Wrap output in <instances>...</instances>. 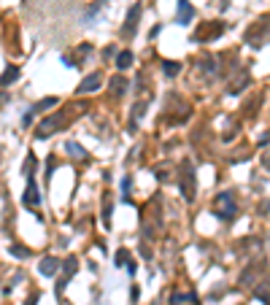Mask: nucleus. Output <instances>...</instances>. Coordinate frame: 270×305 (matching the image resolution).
Instances as JSON below:
<instances>
[{
  "label": "nucleus",
  "mask_w": 270,
  "mask_h": 305,
  "mask_svg": "<svg viewBox=\"0 0 270 305\" xmlns=\"http://www.w3.org/2000/svg\"><path fill=\"white\" fill-rule=\"evenodd\" d=\"M179 189H181L184 200H195V197H197V184H195L192 160H184V162H181V173H179Z\"/></svg>",
  "instance_id": "obj_1"
},
{
  "label": "nucleus",
  "mask_w": 270,
  "mask_h": 305,
  "mask_svg": "<svg viewBox=\"0 0 270 305\" xmlns=\"http://www.w3.org/2000/svg\"><path fill=\"white\" fill-rule=\"evenodd\" d=\"M214 211H216V216H222L225 222H230V219L238 216V203H235L233 192H222V195H216Z\"/></svg>",
  "instance_id": "obj_2"
},
{
  "label": "nucleus",
  "mask_w": 270,
  "mask_h": 305,
  "mask_svg": "<svg viewBox=\"0 0 270 305\" xmlns=\"http://www.w3.org/2000/svg\"><path fill=\"white\" fill-rule=\"evenodd\" d=\"M268 35H270V19H268V16H262L260 22H254L252 27H249V32H246V43L257 49V46L265 41Z\"/></svg>",
  "instance_id": "obj_3"
},
{
  "label": "nucleus",
  "mask_w": 270,
  "mask_h": 305,
  "mask_svg": "<svg viewBox=\"0 0 270 305\" xmlns=\"http://www.w3.org/2000/svg\"><path fill=\"white\" fill-rule=\"evenodd\" d=\"M65 122H68V116H65V111H60V114H54V116H46L43 122L38 124V130H35V138H49V135H54V132L60 130Z\"/></svg>",
  "instance_id": "obj_4"
},
{
  "label": "nucleus",
  "mask_w": 270,
  "mask_h": 305,
  "mask_svg": "<svg viewBox=\"0 0 270 305\" xmlns=\"http://www.w3.org/2000/svg\"><path fill=\"white\" fill-rule=\"evenodd\" d=\"M222 32H225V24H222V22H206L203 27H197L195 41H211V38L222 35Z\"/></svg>",
  "instance_id": "obj_5"
},
{
  "label": "nucleus",
  "mask_w": 270,
  "mask_h": 305,
  "mask_svg": "<svg viewBox=\"0 0 270 305\" xmlns=\"http://www.w3.org/2000/svg\"><path fill=\"white\" fill-rule=\"evenodd\" d=\"M100 84H103V76H100V73H89V76L87 78H84V81L81 84H78V95H89V92H97V89H100Z\"/></svg>",
  "instance_id": "obj_6"
},
{
  "label": "nucleus",
  "mask_w": 270,
  "mask_h": 305,
  "mask_svg": "<svg viewBox=\"0 0 270 305\" xmlns=\"http://www.w3.org/2000/svg\"><path fill=\"white\" fill-rule=\"evenodd\" d=\"M141 3H135L133 8H130V14H127V22H124V27H122V32L124 35H133V32L138 30V19H141Z\"/></svg>",
  "instance_id": "obj_7"
},
{
  "label": "nucleus",
  "mask_w": 270,
  "mask_h": 305,
  "mask_svg": "<svg viewBox=\"0 0 270 305\" xmlns=\"http://www.w3.org/2000/svg\"><path fill=\"white\" fill-rule=\"evenodd\" d=\"M195 19V8L189 5V0H179V11H176V22L179 24H189Z\"/></svg>",
  "instance_id": "obj_8"
},
{
  "label": "nucleus",
  "mask_w": 270,
  "mask_h": 305,
  "mask_svg": "<svg viewBox=\"0 0 270 305\" xmlns=\"http://www.w3.org/2000/svg\"><path fill=\"white\" fill-rule=\"evenodd\" d=\"M57 270H60V260H57V257H46V260H41V265H38V273L41 276H54Z\"/></svg>",
  "instance_id": "obj_9"
},
{
  "label": "nucleus",
  "mask_w": 270,
  "mask_h": 305,
  "mask_svg": "<svg viewBox=\"0 0 270 305\" xmlns=\"http://www.w3.org/2000/svg\"><path fill=\"white\" fill-rule=\"evenodd\" d=\"M22 200L27 205H38V203H41V195H38V187H35V181H32V176H27V189H24Z\"/></svg>",
  "instance_id": "obj_10"
},
{
  "label": "nucleus",
  "mask_w": 270,
  "mask_h": 305,
  "mask_svg": "<svg viewBox=\"0 0 270 305\" xmlns=\"http://www.w3.org/2000/svg\"><path fill=\"white\" fill-rule=\"evenodd\" d=\"M260 268H262V262H257V260H254L246 270H243V273H241V284H243V287H252L254 278H257V273H260Z\"/></svg>",
  "instance_id": "obj_11"
},
{
  "label": "nucleus",
  "mask_w": 270,
  "mask_h": 305,
  "mask_svg": "<svg viewBox=\"0 0 270 305\" xmlns=\"http://www.w3.org/2000/svg\"><path fill=\"white\" fill-rule=\"evenodd\" d=\"M181 303H200L197 300V295L195 292H173V295H170V305H181Z\"/></svg>",
  "instance_id": "obj_12"
},
{
  "label": "nucleus",
  "mask_w": 270,
  "mask_h": 305,
  "mask_svg": "<svg viewBox=\"0 0 270 305\" xmlns=\"http://www.w3.org/2000/svg\"><path fill=\"white\" fill-rule=\"evenodd\" d=\"M76 270H78V262L73 260V257H68L65 265H62V284H68V278H73ZM62 284H60V289H62Z\"/></svg>",
  "instance_id": "obj_13"
},
{
  "label": "nucleus",
  "mask_w": 270,
  "mask_h": 305,
  "mask_svg": "<svg viewBox=\"0 0 270 305\" xmlns=\"http://www.w3.org/2000/svg\"><path fill=\"white\" fill-rule=\"evenodd\" d=\"M16 78H19V68H16V65H8L5 73L0 76V87H8V84H14Z\"/></svg>",
  "instance_id": "obj_14"
},
{
  "label": "nucleus",
  "mask_w": 270,
  "mask_h": 305,
  "mask_svg": "<svg viewBox=\"0 0 270 305\" xmlns=\"http://www.w3.org/2000/svg\"><path fill=\"white\" fill-rule=\"evenodd\" d=\"M65 151H68V154L73 157V160H78V162H81V160H87V151H84V149H81V146H78L76 141H68V143H65Z\"/></svg>",
  "instance_id": "obj_15"
},
{
  "label": "nucleus",
  "mask_w": 270,
  "mask_h": 305,
  "mask_svg": "<svg viewBox=\"0 0 270 305\" xmlns=\"http://www.w3.org/2000/svg\"><path fill=\"white\" fill-rule=\"evenodd\" d=\"M127 87H130V84L124 81L122 76H114V78H111V92H114V97H122L124 92H127Z\"/></svg>",
  "instance_id": "obj_16"
},
{
  "label": "nucleus",
  "mask_w": 270,
  "mask_h": 305,
  "mask_svg": "<svg viewBox=\"0 0 270 305\" xmlns=\"http://www.w3.org/2000/svg\"><path fill=\"white\" fill-rule=\"evenodd\" d=\"M246 84H249V73L243 70L241 78H235V81L230 84V95H238V92H243V89H246Z\"/></svg>",
  "instance_id": "obj_17"
},
{
  "label": "nucleus",
  "mask_w": 270,
  "mask_h": 305,
  "mask_svg": "<svg viewBox=\"0 0 270 305\" xmlns=\"http://www.w3.org/2000/svg\"><path fill=\"white\" fill-rule=\"evenodd\" d=\"M162 73H165L168 78L179 76V73H181V62H176V59H168V62H162Z\"/></svg>",
  "instance_id": "obj_18"
},
{
  "label": "nucleus",
  "mask_w": 270,
  "mask_h": 305,
  "mask_svg": "<svg viewBox=\"0 0 270 305\" xmlns=\"http://www.w3.org/2000/svg\"><path fill=\"white\" fill-rule=\"evenodd\" d=\"M130 65H133V54H130V51H119V54H116V68L127 70Z\"/></svg>",
  "instance_id": "obj_19"
},
{
  "label": "nucleus",
  "mask_w": 270,
  "mask_h": 305,
  "mask_svg": "<svg viewBox=\"0 0 270 305\" xmlns=\"http://www.w3.org/2000/svg\"><path fill=\"white\" fill-rule=\"evenodd\" d=\"M105 5H108V0H95V3H92L89 8H87V19H92V16H95L100 8H105Z\"/></svg>",
  "instance_id": "obj_20"
},
{
  "label": "nucleus",
  "mask_w": 270,
  "mask_h": 305,
  "mask_svg": "<svg viewBox=\"0 0 270 305\" xmlns=\"http://www.w3.org/2000/svg\"><path fill=\"white\" fill-rule=\"evenodd\" d=\"M200 68H203V73H206V76H214V73L219 70V68H216V59H203Z\"/></svg>",
  "instance_id": "obj_21"
},
{
  "label": "nucleus",
  "mask_w": 270,
  "mask_h": 305,
  "mask_svg": "<svg viewBox=\"0 0 270 305\" xmlns=\"http://www.w3.org/2000/svg\"><path fill=\"white\" fill-rule=\"evenodd\" d=\"M11 254H14V257H30V249H27V246H19V243H14V246H11Z\"/></svg>",
  "instance_id": "obj_22"
},
{
  "label": "nucleus",
  "mask_w": 270,
  "mask_h": 305,
  "mask_svg": "<svg viewBox=\"0 0 270 305\" xmlns=\"http://www.w3.org/2000/svg\"><path fill=\"white\" fill-rule=\"evenodd\" d=\"M130 260H127V251H124V249H119V251H116V265H127Z\"/></svg>",
  "instance_id": "obj_23"
},
{
  "label": "nucleus",
  "mask_w": 270,
  "mask_h": 305,
  "mask_svg": "<svg viewBox=\"0 0 270 305\" xmlns=\"http://www.w3.org/2000/svg\"><path fill=\"white\" fill-rule=\"evenodd\" d=\"M122 192H124V195H122L124 200H130V176H127V178H124V181H122Z\"/></svg>",
  "instance_id": "obj_24"
},
{
  "label": "nucleus",
  "mask_w": 270,
  "mask_h": 305,
  "mask_svg": "<svg viewBox=\"0 0 270 305\" xmlns=\"http://www.w3.org/2000/svg\"><path fill=\"white\" fill-rule=\"evenodd\" d=\"M32 165H35V157L30 154V157H27V162H24V173H27V176L32 173Z\"/></svg>",
  "instance_id": "obj_25"
},
{
  "label": "nucleus",
  "mask_w": 270,
  "mask_h": 305,
  "mask_svg": "<svg viewBox=\"0 0 270 305\" xmlns=\"http://www.w3.org/2000/svg\"><path fill=\"white\" fill-rule=\"evenodd\" d=\"M103 222H105V224H111V203L103 208Z\"/></svg>",
  "instance_id": "obj_26"
},
{
  "label": "nucleus",
  "mask_w": 270,
  "mask_h": 305,
  "mask_svg": "<svg viewBox=\"0 0 270 305\" xmlns=\"http://www.w3.org/2000/svg\"><path fill=\"white\" fill-rule=\"evenodd\" d=\"M124 268H127V273H130V276H135V262H133V260L124 265Z\"/></svg>",
  "instance_id": "obj_27"
},
{
  "label": "nucleus",
  "mask_w": 270,
  "mask_h": 305,
  "mask_svg": "<svg viewBox=\"0 0 270 305\" xmlns=\"http://www.w3.org/2000/svg\"><path fill=\"white\" fill-rule=\"evenodd\" d=\"M35 303H38V295H30V297H27V303H24V305H35Z\"/></svg>",
  "instance_id": "obj_28"
},
{
  "label": "nucleus",
  "mask_w": 270,
  "mask_h": 305,
  "mask_svg": "<svg viewBox=\"0 0 270 305\" xmlns=\"http://www.w3.org/2000/svg\"><path fill=\"white\" fill-rule=\"evenodd\" d=\"M262 165H265V168L270 170V151H268V154H265V157H262Z\"/></svg>",
  "instance_id": "obj_29"
}]
</instances>
